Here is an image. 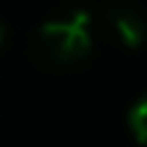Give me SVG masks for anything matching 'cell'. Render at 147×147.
Masks as SVG:
<instances>
[{
	"instance_id": "1",
	"label": "cell",
	"mask_w": 147,
	"mask_h": 147,
	"mask_svg": "<svg viewBox=\"0 0 147 147\" xmlns=\"http://www.w3.org/2000/svg\"><path fill=\"white\" fill-rule=\"evenodd\" d=\"M36 55L55 68H71L93 52V16L82 5L55 11L36 30Z\"/></svg>"
},
{
	"instance_id": "2",
	"label": "cell",
	"mask_w": 147,
	"mask_h": 147,
	"mask_svg": "<svg viewBox=\"0 0 147 147\" xmlns=\"http://www.w3.org/2000/svg\"><path fill=\"white\" fill-rule=\"evenodd\" d=\"M104 27L125 49H136L147 41V14L134 3H109L104 8Z\"/></svg>"
},
{
	"instance_id": "3",
	"label": "cell",
	"mask_w": 147,
	"mask_h": 147,
	"mask_svg": "<svg viewBox=\"0 0 147 147\" xmlns=\"http://www.w3.org/2000/svg\"><path fill=\"white\" fill-rule=\"evenodd\" d=\"M125 123H128V131L131 136L136 139L139 144H147V93L139 95L131 106H128V115H125Z\"/></svg>"
},
{
	"instance_id": "4",
	"label": "cell",
	"mask_w": 147,
	"mask_h": 147,
	"mask_svg": "<svg viewBox=\"0 0 147 147\" xmlns=\"http://www.w3.org/2000/svg\"><path fill=\"white\" fill-rule=\"evenodd\" d=\"M5 41H8V25H5V22L0 19V49L5 47Z\"/></svg>"
}]
</instances>
